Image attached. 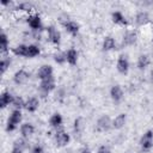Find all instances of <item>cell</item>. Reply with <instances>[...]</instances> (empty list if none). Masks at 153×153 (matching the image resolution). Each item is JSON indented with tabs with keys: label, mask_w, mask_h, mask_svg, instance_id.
Returning a JSON list of instances; mask_svg holds the SVG:
<instances>
[{
	"label": "cell",
	"mask_w": 153,
	"mask_h": 153,
	"mask_svg": "<svg viewBox=\"0 0 153 153\" xmlns=\"http://www.w3.org/2000/svg\"><path fill=\"white\" fill-rule=\"evenodd\" d=\"M54 139H55V143H56L57 147H66L71 142V135L61 128L56 130V133L54 135Z\"/></svg>",
	"instance_id": "cell-4"
},
{
	"label": "cell",
	"mask_w": 153,
	"mask_h": 153,
	"mask_svg": "<svg viewBox=\"0 0 153 153\" xmlns=\"http://www.w3.org/2000/svg\"><path fill=\"white\" fill-rule=\"evenodd\" d=\"M79 153H92V151H91V148L88 146H82L79 149Z\"/></svg>",
	"instance_id": "cell-35"
},
{
	"label": "cell",
	"mask_w": 153,
	"mask_h": 153,
	"mask_svg": "<svg viewBox=\"0 0 153 153\" xmlns=\"http://www.w3.org/2000/svg\"><path fill=\"white\" fill-rule=\"evenodd\" d=\"M126 123H127V114L121 112L117 116H115V118L112 120V128L114 129H122Z\"/></svg>",
	"instance_id": "cell-19"
},
{
	"label": "cell",
	"mask_w": 153,
	"mask_h": 153,
	"mask_svg": "<svg viewBox=\"0 0 153 153\" xmlns=\"http://www.w3.org/2000/svg\"><path fill=\"white\" fill-rule=\"evenodd\" d=\"M63 27L72 36H76L78 32H79V30H80V25L76 22H74V20H67V22H65L63 23Z\"/></svg>",
	"instance_id": "cell-16"
},
{
	"label": "cell",
	"mask_w": 153,
	"mask_h": 153,
	"mask_svg": "<svg viewBox=\"0 0 153 153\" xmlns=\"http://www.w3.org/2000/svg\"><path fill=\"white\" fill-rule=\"evenodd\" d=\"M116 48V41L111 36H106L102 42V49L104 51H111Z\"/></svg>",
	"instance_id": "cell-22"
},
{
	"label": "cell",
	"mask_w": 153,
	"mask_h": 153,
	"mask_svg": "<svg viewBox=\"0 0 153 153\" xmlns=\"http://www.w3.org/2000/svg\"><path fill=\"white\" fill-rule=\"evenodd\" d=\"M39 108V99L37 97H30L25 102V109L27 112H35Z\"/></svg>",
	"instance_id": "cell-18"
},
{
	"label": "cell",
	"mask_w": 153,
	"mask_h": 153,
	"mask_svg": "<svg viewBox=\"0 0 153 153\" xmlns=\"http://www.w3.org/2000/svg\"><path fill=\"white\" fill-rule=\"evenodd\" d=\"M139 143H140V147L142 151H145V152L151 151L153 148V130H151V129L146 130L142 134V136L140 137Z\"/></svg>",
	"instance_id": "cell-2"
},
{
	"label": "cell",
	"mask_w": 153,
	"mask_h": 153,
	"mask_svg": "<svg viewBox=\"0 0 153 153\" xmlns=\"http://www.w3.org/2000/svg\"><path fill=\"white\" fill-rule=\"evenodd\" d=\"M73 128H74V133L75 134H81L84 128H85V121L82 117H76L74 120V123H73Z\"/></svg>",
	"instance_id": "cell-28"
},
{
	"label": "cell",
	"mask_w": 153,
	"mask_h": 153,
	"mask_svg": "<svg viewBox=\"0 0 153 153\" xmlns=\"http://www.w3.org/2000/svg\"><path fill=\"white\" fill-rule=\"evenodd\" d=\"M63 124V117L60 112H54L50 118H49V126L53 128V129H60Z\"/></svg>",
	"instance_id": "cell-15"
},
{
	"label": "cell",
	"mask_w": 153,
	"mask_h": 153,
	"mask_svg": "<svg viewBox=\"0 0 153 153\" xmlns=\"http://www.w3.org/2000/svg\"><path fill=\"white\" fill-rule=\"evenodd\" d=\"M30 153H44V148H43L42 145L37 143V145H35V146L31 148Z\"/></svg>",
	"instance_id": "cell-33"
},
{
	"label": "cell",
	"mask_w": 153,
	"mask_h": 153,
	"mask_svg": "<svg viewBox=\"0 0 153 153\" xmlns=\"http://www.w3.org/2000/svg\"><path fill=\"white\" fill-rule=\"evenodd\" d=\"M47 33H48V39H49V42H50L53 45L59 47L60 43H61V33H60V31H59L55 26L50 25V26L47 27Z\"/></svg>",
	"instance_id": "cell-7"
},
{
	"label": "cell",
	"mask_w": 153,
	"mask_h": 153,
	"mask_svg": "<svg viewBox=\"0 0 153 153\" xmlns=\"http://www.w3.org/2000/svg\"><path fill=\"white\" fill-rule=\"evenodd\" d=\"M41 53V49L36 44H29L27 45V51H26V59H33L38 56Z\"/></svg>",
	"instance_id": "cell-26"
},
{
	"label": "cell",
	"mask_w": 153,
	"mask_h": 153,
	"mask_svg": "<svg viewBox=\"0 0 153 153\" xmlns=\"http://www.w3.org/2000/svg\"><path fill=\"white\" fill-rule=\"evenodd\" d=\"M31 8H32V6L29 2H23L17 6V10H20V11H30Z\"/></svg>",
	"instance_id": "cell-32"
},
{
	"label": "cell",
	"mask_w": 153,
	"mask_h": 153,
	"mask_svg": "<svg viewBox=\"0 0 153 153\" xmlns=\"http://www.w3.org/2000/svg\"><path fill=\"white\" fill-rule=\"evenodd\" d=\"M149 22V16L146 11H140L135 16V23L137 26H143Z\"/></svg>",
	"instance_id": "cell-23"
},
{
	"label": "cell",
	"mask_w": 153,
	"mask_h": 153,
	"mask_svg": "<svg viewBox=\"0 0 153 153\" xmlns=\"http://www.w3.org/2000/svg\"><path fill=\"white\" fill-rule=\"evenodd\" d=\"M13 99H14V96H13L11 92L4 91V92L1 93V96H0V106H1L2 109H5V108H7L8 105H12Z\"/></svg>",
	"instance_id": "cell-17"
},
{
	"label": "cell",
	"mask_w": 153,
	"mask_h": 153,
	"mask_svg": "<svg viewBox=\"0 0 153 153\" xmlns=\"http://www.w3.org/2000/svg\"><path fill=\"white\" fill-rule=\"evenodd\" d=\"M129 67H130V65H129V60H128L127 55L121 54L117 57V61H116V69H117V72L120 74L126 75L129 72Z\"/></svg>",
	"instance_id": "cell-6"
},
{
	"label": "cell",
	"mask_w": 153,
	"mask_h": 153,
	"mask_svg": "<svg viewBox=\"0 0 153 153\" xmlns=\"http://www.w3.org/2000/svg\"><path fill=\"white\" fill-rule=\"evenodd\" d=\"M35 133V127L31 123H23L20 126V135L24 139H29Z\"/></svg>",
	"instance_id": "cell-21"
},
{
	"label": "cell",
	"mask_w": 153,
	"mask_h": 153,
	"mask_svg": "<svg viewBox=\"0 0 153 153\" xmlns=\"http://www.w3.org/2000/svg\"><path fill=\"white\" fill-rule=\"evenodd\" d=\"M53 73H54V71H53V67L50 65H43L39 67L38 72H37V78L39 80H44V79L54 76Z\"/></svg>",
	"instance_id": "cell-13"
},
{
	"label": "cell",
	"mask_w": 153,
	"mask_h": 153,
	"mask_svg": "<svg viewBox=\"0 0 153 153\" xmlns=\"http://www.w3.org/2000/svg\"><path fill=\"white\" fill-rule=\"evenodd\" d=\"M26 23L30 26V29L33 31H41L43 29V23L38 14H30L26 18Z\"/></svg>",
	"instance_id": "cell-8"
},
{
	"label": "cell",
	"mask_w": 153,
	"mask_h": 153,
	"mask_svg": "<svg viewBox=\"0 0 153 153\" xmlns=\"http://www.w3.org/2000/svg\"><path fill=\"white\" fill-rule=\"evenodd\" d=\"M55 87H56V84H55L54 76L44 79V80H41V82H39V92H41V94L43 97H45L50 92H53L55 90Z\"/></svg>",
	"instance_id": "cell-3"
},
{
	"label": "cell",
	"mask_w": 153,
	"mask_h": 153,
	"mask_svg": "<svg viewBox=\"0 0 153 153\" xmlns=\"http://www.w3.org/2000/svg\"><path fill=\"white\" fill-rule=\"evenodd\" d=\"M111 20L114 24L120 25V26H128V24H129L126 16L120 11H115L111 13Z\"/></svg>",
	"instance_id": "cell-14"
},
{
	"label": "cell",
	"mask_w": 153,
	"mask_h": 153,
	"mask_svg": "<svg viewBox=\"0 0 153 153\" xmlns=\"http://www.w3.org/2000/svg\"><path fill=\"white\" fill-rule=\"evenodd\" d=\"M25 102H26V100H24L22 97L17 96V97H14V99H13L12 106H13V109H17V110L25 109Z\"/></svg>",
	"instance_id": "cell-30"
},
{
	"label": "cell",
	"mask_w": 153,
	"mask_h": 153,
	"mask_svg": "<svg viewBox=\"0 0 153 153\" xmlns=\"http://www.w3.org/2000/svg\"><path fill=\"white\" fill-rule=\"evenodd\" d=\"M151 63V59L148 55L146 54H141L139 57H137V62H136V66L140 71H145Z\"/></svg>",
	"instance_id": "cell-24"
},
{
	"label": "cell",
	"mask_w": 153,
	"mask_h": 153,
	"mask_svg": "<svg viewBox=\"0 0 153 153\" xmlns=\"http://www.w3.org/2000/svg\"><path fill=\"white\" fill-rule=\"evenodd\" d=\"M26 51H27V45L26 44H18L17 47H14L12 49V53L16 56H19V57H26Z\"/></svg>",
	"instance_id": "cell-27"
},
{
	"label": "cell",
	"mask_w": 153,
	"mask_h": 153,
	"mask_svg": "<svg viewBox=\"0 0 153 153\" xmlns=\"http://www.w3.org/2000/svg\"><path fill=\"white\" fill-rule=\"evenodd\" d=\"M13 2L12 1H6V0H1V5L2 6H11Z\"/></svg>",
	"instance_id": "cell-36"
},
{
	"label": "cell",
	"mask_w": 153,
	"mask_h": 153,
	"mask_svg": "<svg viewBox=\"0 0 153 153\" xmlns=\"http://www.w3.org/2000/svg\"><path fill=\"white\" fill-rule=\"evenodd\" d=\"M23 120V115H22V110H17V109H13L11 115L8 116L7 118V122H6V131L10 133V131H13L18 128V126L20 124Z\"/></svg>",
	"instance_id": "cell-1"
},
{
	"label": "cell",
	"mask_w": 153,
	"mask_h": 153,
	"mask_svg": "<svg viewBox=\"0 0 153 153\" xmlns=\"http://www.w3.org/2000/svg\"><path fill=\"white\" fill-rule=\"evenodd\" d=\"M66 53V62L71 66H75L76 62H78V57H79V54L78 51L74 49V48H69Z\"/></svg>",
	"instance_id": "cell-20"
},
{
	"label": "cell",
	"mask_w": 153,
	"mask_h": 153,
	"mask_svg": "<svg viewBox=\"0 0 153 153\" xmlns=\"http://www.w3.org/2000/svg\"><path fill=\"white\" fill-rule=\"evenodd\" d=\"M97 153H111V151H110V148H109L108 146L103 145V146H100V147L97 149Z\"/></svg>",
	"instance_id": "cell-34"
},
{
	"label": "cell",
	"mask_w": 153,
	"mask_h": 153,
	"mask_svg": "<svg viewBox=\"0 0 153 153\" xmlns=\"http://www.w3.org/2000/svg\"><path fill=\"white\" fill-rule=\"evenodd\" d=\"M26 147H27V139L18 137L17 140H14V142L12 145L11 153H24Z\"/></svg>",
	"instance_id": "cell-10"
},
{
	"label": "cell",
	"mask_w": 153,
	"mask_h": 153,
	"mask_svg": "<svg viewBox=\"0 0 153 153\" xmlns=\"http://www.w3.org/2000/svg\"><path fill=\"white\" fill-rule=\"evenodd\" d=\"M11 62H12V60H11L10 56H4V57L1 59V61H0V71H1L2 74L10 68Z\"/></svg>",
	"instance_id": "cell-29"
},
{
	"label": "cell",
	"mask_w": 153,
	"mask_h": 153,
	"mask_svg": "<svg viewBox=\"0 0 153 153\" xmlns=\"http://www.w3.org/2000/svg\"><path fill=\"white\" fill-rule=\"evenodd\" d=\"M29 79H30V73L27 71H25L24 68L18 69L13 74V81L17 85H24V84H26L29 81Z\"/></svg>",
	"instance_id": "cell-9"
},
{
	"label": "cell",
	"mask_w": 153,
	"mask_h": 153,
	"mask_svg": "<svg viewBox=\"0 0 153 153\" xmlns=\"http://www.w3.org/2000/svg\"><path fill=\"white\" fill-rule=\"evenodd\" d=\"M54 61L57 65H63L66 62V53H62V51L55 53L54 54Z\"/></svg>",
	"instance_id": "cell-31"
},
{
	"label": "cell",
	"mask_w": 153,
	"mask_h": 153,
	"mask_svg": "<svg viewBox=\"0 0 153 153\" xmlns=\"http://www.w3.org/2000/svg\"><path fill=\"white\" fill-rule=\"evenodd\" d=\"M123 88L120 86V85H112L111 88H110V97L112 99L114 103H120L123 98Z\"/></svg>",
	"instance_id": "cell-12"
},
{
	"label": "cell",
	"mask_w": 153,
	"mask_h": 153,
	"mask_svg": "<svg viewBox=\"0 0 153 153\" xmlns=\"http://www.w3.org/2000/svg\"><path fill=\"white\" fill-rule=\"evenodd\" d=\"M8 47H10V39H8L7 35L5 32H2L0 35V53L2 55H5L8 51Z\"/></svg>",
	"instance_id": "cell-25"
},
{
	"label": "cell",
	"mask_w": 153,
	"mask_h": 153,
	"mask_svg": "<svg viewBox=\"0 0 153 153\" xmlns=\"http://www.w3.org/2000/svg\"><path fill=\"white\" fill-rule=\"evenodd\" d=\"M136 39H137V33H136V31H134V30H128V31H126V33L123 35L122 44H123L124 47H130V45L135 44Z\"/></svg>",
	"instance_id": "cell-11"
},
{
	"label": "cell",
	"mask_w": 153,
	"mask_h": 153,
	"mask_svg": "<svg viewBox=\"0 0 153 153\" xmlns=\"http://www.w3.org/2000/svg\"><path fill=\"white\" fill-rule=\"evenodd\" d=\"M110 128H112V121L110 120V117L108 115H102L97 122H96V129L99 133L103 131H108Z\"/></svg>",
	"instance_id": "cell-5"
}]
</instances>
